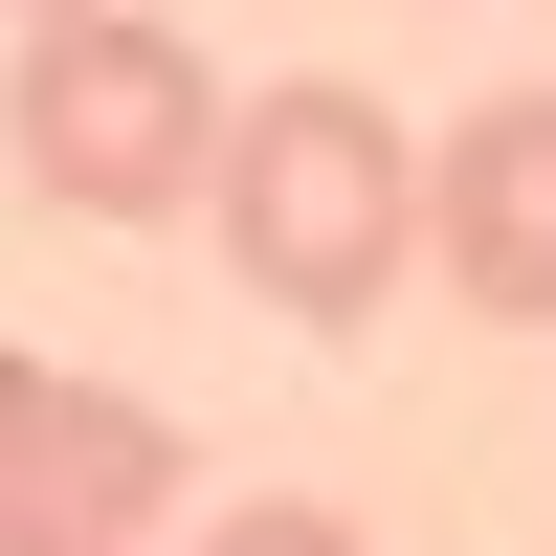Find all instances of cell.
I'll list each match as a JSON object with an SVG mask.
<instances>
[{"instance_id": "1", "label": "cell", "mask_w": 556, "mask_h": 556, "mask_svg": "<svg viewBox=\"0 0 556 556\" xmlns=\"http://www.w3.org/2000/svg\"><path fill=\"white\" fill-rule=\"evenodd\" d=\"M201 223H223V267H245L267 312L356 334V312L424 267V134L356 67H267L245 112H223V156H201Z\"/></svg>"}, {"instance_id": "2", "label": "cell", "mask_w": 556, "mask_h": 556, "mask_svg": "<svg viewBox=\"0 0 556 556\" xmlns=\"http://www.w3.org/2000/svg\"><path fill=\"white\" fill-rule=\"evenodd\" d=\"M0 156H23L67 223H178L201 156H223V67L156 23V0H45L23 67H0Z\"/></svg>"}, {"instance_id": "3", "label": "cell", "mask_w": 556, "mask_h": 556, "mask_svg": "<svg viewBox=\"0 0 556 556\" xmlns=\"http://www.w3.org/2000/svg\"><path fill=\"white\" fill-rule=\"evenodd\" d=\"M178 513V424L134 379H67V356H0V556H134Z\"/></svg>"}, {"instance_id": "4", "label": "cell", "mask_w": 556, "mask_h": 556, "mask_svg": "<svg viewBox=\"0 0 556 556\" xmlns=\"http://www.w3.org/2000/svg\"><path fill=\"white\" fill-rule=\"evenodd\" d=\"M424 267H445L468 312H513V334H556V89L445 112V156H424Z\"/></svg>"}, {"instance_id": "5", "label": "cell", "mask_w": 556, "mask_h": 556, "mask_svg": "<svg viewBox=\"0 0 556 556\" xmlns=\"http://www.w3.org/2000/svg\"><path fill=\"white\" fill-rule=\"evenodd\" d=\"M201 556H379V534H356V513H312V490H245Z\"/></svg>"}, {"instance_id": "6", "label": "cell", "mask_w": 556, "mask_h": 556, "mask_svg": "<svg viewBox=\"0 0 556 556\" xmlns=\"http://www.w3.org/2000/svg\"><path fill=\"white\" fill-rule=\"evenodd\" d=\"M0 23H45V0H0Z\"/></svg>"}, {"instance_id": "7", "label": "cell", "mask_w": 556, "mask_h": 556, "mask_svg": "<svg viewBox=\"0 0 556 556\" xmlns=\"http://www.w3.org/2000/svg\"><path fill=\"white\" fill-rule=\"evenodd\" d=\"M134 556H156V534H134Z\"/></svg>"}]
</instances>
